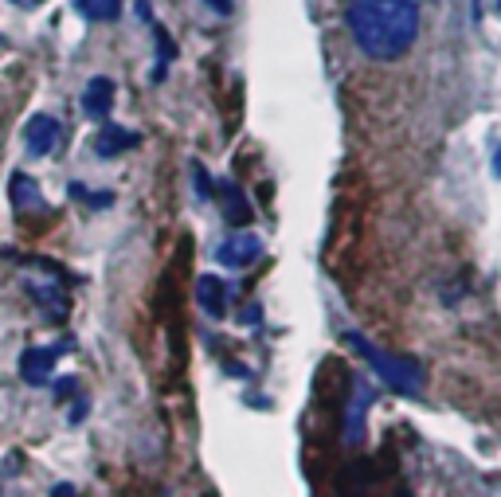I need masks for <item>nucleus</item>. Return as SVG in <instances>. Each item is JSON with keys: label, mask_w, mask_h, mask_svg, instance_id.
<instances>
[{"label": "nucleus", "mask_w": 501, "mask_h": 497, "mask_svg": "<svg viewBox=\"0 0 501 497\" xmlns=\"http://www.w3.org/2000/svg\"><path fill=\"white\" fill-rule=\"evenodd\" d=\"M345 28L368 59L396 63L420 40V5L415 0H349Z\"/></svg>", "instance_id": "nucleus-1"}, {"label": "nucleus", "mask_w": 501, "mask_h": 497, "mask_svg": "<svg viewBox=\"0 0 501 497\" xmlns=\"http://www.w3.org/2000/svg\"><path fill=\"white\" fill-rule=\"evenodd\" d=\"M349 345L361 352V357L373 364V369L384 376V380L396 388V392H403V396H415L420 392V380H423V372H420V364L415 361H408V357H392V352H384V349H376L368 337H361V333H349Z\"/></svg>", "instance_id": "nucleus-2"}, {"label": "nucleus", "mask_w": 501, "mask_h": 497, "mask_svg": "<svg viewBox=\"0 0 501 497\" xmlns=\"http://www.w3.org/2000/svg\"><path fill=\"white\" fill-rule=\"evenodd\" d=\"M59 141H63V126H59V117H52V114H35L28 122V129H24V145H28L32 157L55 153Z\"/></svg>", "instance_id": "nucleus-3"}, {"label": "nucleus", "mask_w": 501, "mask_h": 497, "mask_svg": "<svg viewBox=\"0 0 501 497\" xmlns=\"http://www.w3.org/2000/svg\"><path fill=\"white\" fill-rule=\"evenodd\" d=\"M220 263L223 267H235V270H243V267H250L255 258L262 255V243L255 239V235H235V239H228V243H220Z\"/></svg>", "instance_id": "nucleus-4"}, {"label": "nucleus", "mask_w": 501, "mask_h": 497, "mask_svg": "<svg viewBox=\"0 0 501 497\" xmlns=\"http://www.w3.org/2000/svg\"><path fill=\"white\" fill-rule=\"evenodd\" d=\"M110 102H114V82L106 75L90 79L87 90H82V110H87L90 117H102V114H110Z\"/></svg>", "instance_id": "nucleus-5"}, {"label": "nucleus", "mask_w": 501, "mask_h": 497, "mask_svg": "<svg viewBox=\"0 0 501 497\" xmlns=\"http://www.w3.org/2000/svg\"><path fill=\"white\" fill-rule=\"evenodd\" d=\"M52 364H55V352H47V349H28L20 357V372H24V380L28 384H47V376H52Z\"/></svg>", "instance_id": "nucleus-6"}, {"label": "nucleus", "mask_w": 501, "mask_h": 497, "mask_svg": "<svg viewBox=\"0 0 501 497\" xmlns=\"http://www.w3.org/2000/svg\"><path fill=\"white\" fill-rule=\"evenodd\" d=\"M12 204H16V211H43V196L32 176H24V173L12 176Z\"/></svg>", "instance_id": "nucleus-7"}, {"label": "nucleus", "mask_w": 501, "mask_h": 497, "mask_svg": "<svg viewBox=\"0 0 501 497\" xmlns=\"http://www.w3.org/2000/svg\"><path fill=\"white\" fill-rule=\"evenodd\" d=\"M373 404V388L368 384H356V392H353V404H349V419H345V439L356 443V431L364 427V408Z\"/></svg>", "instance_id": "nucleus-8"}, {"label": "nucleus", "mask_w": 501, "mask_h": 497, "mask_svg": "<svg viewBox=\"0 0 501 497\" xmlns=\"http://www.w3.org/2000/svg\"><path fill=\"white\" fill-rule=\"evenodd\" d=\"M137 145V134H122L118 126H106L99 137H94V149L102 153V157H118L122 149H134Z\"/></svg>", "instance_id": "nucleus-9"}, {"label": "nucleus", "mask_w": 501, "mask_h": 497, "mask_svg": "<svg viewBox=\"0 0 501 497\" xmlns=\"http://www.w3.org/2000/svg\"><path fill=\"white\" fill-rule=\"evenodd\" d=\"M200 305H204V310L212 314V317H223V282L220 278H200Z\"/></svg>", "instance_id": "nucleus-10"}, {"label": "nucleus", "mask_w": 501, "mask_h": 497, "mask_svg": "<svg viewBox=\"0 0 501 497\" xmlns=\"http://www.w3.org/2000/svg\"><path fill=\"white\" fill-rule=\"evenodd\" d=\"M75 8L82 12V16H90V20H106V16H114V0H75Z\"/></svg>", "instance_id": "nucleus-11"}, {"label": "nucleus", "mask_w": 501, "mask_h": 497, "mask_svg": "<svg viewBox=\"0 0 501 497\" xmlns=\"http://www.w3.org/2000/svg\"><path fill=\"white\" fill-rule=\"evenodd\" d=\"M204 5H212L220 16H228V12H232V0H204Z\"/></svg>", "instance_id": "nucleus-12"}, {"label": "nucleus", "mask_w": 501, "mask_h": 497, "mask_svg": "<svg viewBox=\"0 0 501 497\" xmlns=\"http://www.w3.org/2000/svg\"><path fill=\"white\" fill-rule=\"evenodd\" d=\"M16 5H24V8H35V5H40V0H16Z\"/></svg>", "instance_id": "nucleus-13"}]
</instances>
